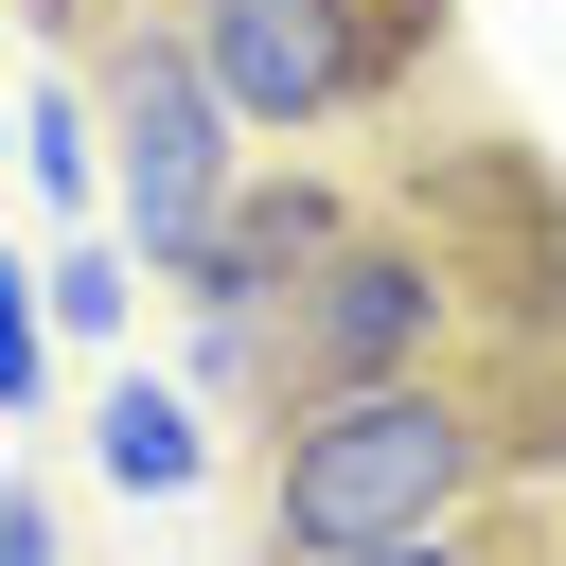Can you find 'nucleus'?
I'll return each instance as SVG.
<instances>
[{
    "mask_svg": "<svg viewBox=\"0 0 566 566\" xmlns=\"http://www.w3.org/2000/svg\"><path fill=\"white\" fill-rule=\"evenodd\" d=\"M495 318H478V283H460V248L424 230V212H354L318 265H301V301L265 318V371H283V407H318V389H389V371H442V354H478Z\"/></svg>",
    "mask_w": 566,
    "mask_h": 566,
    "instance_id": "7ed1b4c3",
    "label": "nucleus"
},
{
    "mask_svg": "<svg viewBox=\"0 0 566 566\" xmlns=\"http://www.w3.org/2000/svg\"><path fill=\"white\" fill-rule=\"evenodd\" d=\"M0 566H53V495L35 478H0Z\"/></svg>",
    "mask_w": 566,
    "mask_h": 566,
    "instance_id": "9b49d317",
    "label": "nucleus"
},
{
    "mask_svg": "<svg viewBox=\"0 0 566 566\" xmlns=\"http://www.w3.org/2000/svg\"><path fill=\"white\" fill-rule=\"evenodd\" d=\"M407 212L460 248V283H478V318H495V336H566V212H548L531 142H442Z\"/></svg>",
    "mask_w": 566,
    "mask_h": 566,
    "instance_id": "39448f33",
    "label": "nucleus"
},
{
    "mask_svg": "<svg viewBox=\"0 0 566 566\" xmlns=\"http://www.w3.org/2000/svg\"><path fill=\"white\" fill-rule=\"evenodd\" d=\"M531 460H566V336H478L442 371L318 389L265 424V566H336V548L495 513L531 495Z\"/></svg>",
    "mask_w": 566,
    "mask_h": 566,
    "instance_id": "f257e3e1",
    "label": "nucleus"
},
{
    "mask_svg": "<svg viewBox=\"0 0 566 566\" xmlns=\"http://www.w3.org/2000/svg\"><path fill=\"white\" fill-rule=\"evenodd\" d=\"M177 35L248 106V142H318V124H371L442 53V0H177Z\"/></svg>",
    "mask_w": 566,
    "mask_h": 566,
    "instance_id": "20e7f679",
    "label": "nucleus"
},
{
    "mask_svg": "<svg viewBox=\"0 0 566 566\" xmlns=\"http://www.w3.org/2000/svg\"><path fill=\"white\" fill-rule=\"evenodd\" d=\"M336 230H354V195H336V177H265V159H248V195H230V230H212V248L177 265V301H195V336H265V318L301 301V265H318Z\"/></svg>",
    "mask_w": 566,
    "mask_h": 566,
    "instance_id": "423d86ee",
    "label": "nucleus"
},
{
    "mask_svg": "<svg viewBox=\"0 0 566 566\" xmlns=\"http://www.w3.org/2000/svg\"><path fill=\"white\" fill-rule=\"evenodd\" d=\"M124 265H142V248H71V265H53V318H71V336H124Z\"/></svg>",
    "mask_w": 566,
    "mask_h": 566,
    "instance_id": "9d476101",
    "label": "nucleus"
},
{
    "mask_svg": "<svg viewBox=\"0 0 566 566\" xmlns=\"http://www.w3.org/2000/svg\"><path fill=\"white\" fill-rule=\"evenodd\" d=\"M88 106H106V212H124V248L177 283V265L230 230V195H248V106L195 71L177 0H124V18L88 35Z\"/></svg>",
    "mask_w": 566,
    "mask_h": 566,
    "instance_id": "f03ea898",
    "label": "nucleus"
},
{
    "mask_svg": "<svg viewBox=\"0 0 566 566\" xmlns=\"http://www.w3.org/2000/svg\"><path fill=\"white\" fill-rule=\"evenodd\" d=\"M336 566H548V513H442V531H389V548H336Z\"/></svg>",
    "mask_w": 566,
    "mask_h": 566,
    "instance_id": "6e6552de",
    "label": "nucleus"
},
{
    "mask_svg": "<svg viewBox=\"0 0 566 566\" xmlns=\"http://www.w3.org/2000/svg\"><path fill=\"white\" fill-rule=\"evenodd\" d=\"M88 460H106L124 495H195V478H212V442H195V407H177V389H142V371H124L106 407H88Z\"/></svg>",
    "mask_w": 566,
    "mask_h": 566,
    "instance_id": "0eeeda50",
    "label": "nucleus"
},
{
    "mask_svg": "<svg viewBox=\"0 0 566 566\" xmlns=\"http://www.w3.org/2000/svg\"><path fill=\"white\" fill-rule=\"evenodd\" d=\"M35 371H53V301L35 265H0V407H35Z\"/></svg>",
    "mask_w": 566,
    "mask_h": 566,
    "instance_id": "1a4fd4ad",
    "label": "nucleus"
}]
</instances>
